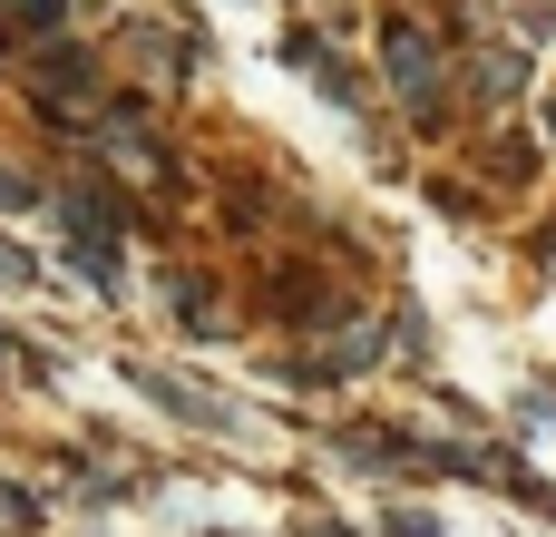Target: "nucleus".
<instances>
[{
    "instance_id": "f257e3e1",
    "label": "nucleus",
    "mask_w": 556,
    "mask_h": 537,
    "mask_svg": "<svg viewBox=\"0 0 556 537\" xmlns=\"http://www.w3.org/2000/svg\"><path fill=\"white\" fill-rule=\"evenodd\" d=\"M381 78L430 117L440 98H450V49H440V29H420V20H391L381 29Z\"/></svg>"
},
{
    "instance_id": "f03ea898",
    "label": "nucleus",
    "mask_w": 556,
    "mask_h": 537,
    "mask_svg": "<svg viewBox=\"0 0 556 537\" xmlns=\"http://www.w3.org/2000/svg\"><path fill=\"white\" fill-rule=\"evenodd\" d=\"M137 391L147 401H166L176 421H195V430H244V411L235 401H215V391H195V382H176V372H137Z\"/></svg>"
},
{
    "instance_id": "7ed1b4c3",
    "label": "nucleus",
    "mask_w": 556,
    "mask_h": 537,
    "mask_svg": "<svg viewBox=\"0 0 556 537\" xmlns=\"http://www.w3.org/2000/svg\"><path fill=\"white\" fill-rule=\"evenodd\" d=\"M371 352H381V323H352V333H342V342H332L323 362H303L293 382H352V372H362Z\"/></svg>"
},
{
    "instance_id": "20e7f679",
    "label": "nucleus",
    "mask_w": 556,
    "mask_h": 537,
    "mask_svg": "<svg viewBox=\"0 0 556 537\" xmlns=\"http://www.w3.org/2000/svg\"><path fill=\"white\" fill-rule=\"evenodd\" d=\"M108 157H117V166H127V176H166V147H156V137H147V127H127V117H117V127H108Z\"/></svg>"
},
{
    "instance_id": "39448f33",
    "label": "nucleus",
    "mask_w": 556,
    "mask_h": 537,
    "mask_svg": "<svg viewBox=\"0 0 556 537\" xmlns=\"http://www.w3.org/2000/svg\"><path fill=\"white\" fill-rule=\"evenodd\" d=\"M39 519H49V509H39V499H29L20 479H0V537H29Z\"/></svg>"
},
{
    "instance_id": "423d86ee",
    "label": "nucleus",
    "mask_w": 556,
    "mask_h": 537,
    "mask_svg": "<svg viewBox=\"0 0 556 537\" xmlns=\"http://www.w3.org/2000/svg\"><path fill=\"white\" fill-rule=\"evenodd\" d=\"M479 88H489V98H508V88H518V59H508V49H489V59H479Z\"/></svg>"
},
{
    "instance_id": "0eeeda50",
    "label": "nucleus",
    "mask_w": 556,
    "mask_h": 537,
    "mask_svg": "<svg viewBox=\"0 0 556 537\" xmlns=\"http://www.w3.org/2000/svg\"><path fill=\"white\" fill-rule=\"evenodd\" d=\"M0 284H39V264H29L20 245H0Z\"/></svg>"
},
{
    "instance_id": "6e6552de",
    "label": "nucleus",
    "mask_w": 556,
    "mask_h": 537,
    "mask_svg": "<svg viewBox=\"0 0 556 537\" xmlns=\"http://www.w3.org/2000/svg\"><path fill=\"white\" fill-rule=\"evenodd\" d=\"M391 537H440V519H430V509H401V519H391Z\"/></svg>"
},
{
    "instance_id": "1a4fd4ad",
    "label": "nucleus",
    "mask_w": 556,
    "mask_h": 537,
    "mask_svg": "<svg viewBox=\"0 0 556 537\" xmlns=\"http://www.w3.org/2000/svg\"><path fill=\"white\" fill-rule=\"evenodd\" d=\"M29 196H39V186H29L20 166H0V205H29Z\"/></svg>"
},
{
    "instance_id": "9d476101",
    "label": "nucleus",
    "mask_w": 556,
    "mask_h": 537,
    "mask_svg": "<svg viewBox=\"0 0 556 537\" xmlns=\"http://www.w3.org/2000/svg\"><path fill=\"white\" fill-rule=\"evenodd\" d=\"M293 537H352V528H332V519H313V528H293Z\"/></svg>"
},
{
    "instance_id": "9b49d317",
    "label": "nucleus",
    "mask_w": 556,
    "mask_h": 537,
    "mask_svg": "<svg viewBox=\"0 0 556 537\" xmlns=\"http://www.w3.org/2000/svg\"><path fill=\"white\" fill-rule=\"evenodd\" d=\"M547 254H556V235H547Z\"/></svg>"
},
{
    "instance_id": "f8f14e48",
    "label": "nucleus",
    "mask_w": 556,
    "mask_h": 537,
    "mask_svg": "<svg viewBox=\"0 0 556 537\" xmlns=\"http://www.w3.org/2000/svg\"><path fill=\"white\" fill-rule=\"evenodd\" d=\"M10 10H20V0H10Z\"/></svg>"
}]
</instances>
